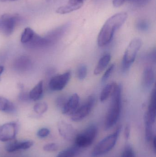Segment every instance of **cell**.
<instances>
[{"label":"cell","instance_id":"1","mask_svg":"<svg viewBox=\"0 0 156 157\" xmlns=\"http://www.w3.org/2000/svg\"><path fill=\"white\" fill-rule=\"evenodd\" d=\"M127 18L125 12H120L109 17L103 26L98 37V44L103 47L109 44L112 39L114 33L124 24Z\"/></svg>","mask_w":156,"mask_h":157},{"label":"cell","instance_id":"2","mask_svg":"<svg viewBox=\"0 0 156 157\" xmlns=\"http://www.w3.org/2000/svg\"><path fill=\"white\" fill-rule=\"evenodd\" d=\"M122 86L116 84L111 95L110 106L104 121V130H110L119 120L122 110Z\"/></svg>","mask_w":156,"mask_h":157},{"label":"cell","instance_id":"3","mask_svg":"<svg viewBox=\"0 0 156 157\" xmlns=\"http://www.w3.org/2000/svg\"><path fill=\"white\" fill-rule=\"evenodd\" d=\"M121 130L122 126H120L117 128L114 132L108 136L101 141L93 150L91 154L92 156H100L108 153L112 149L116 144Z\"/></svg>","mask_w":156,"mask_h":157},{"label":"cell","instance_id":"4","mask_svg":"<svg viewBox=\"0 0 156 157\" xmlns=\"http://www.w3.org/2000/svg\"><path fill=\"white\" fill-rule=\"evenodd\" d=\"M142 45L143 41L139 38H135L131 40L123 55L122 63L123 71L126 72L130 69Z\"/></svg>","mask_w":156,"mask_h":157},{"label":"cell","instance_id":"5","mask_svg":"<svg viewBox=\"0 0 156 157\" xmlns=\"http://www.w3.org/2000/svg\"><path fill=\"white\" fill-rule=\"evenodd\" d=\"M98 133V128L94 124L90 125L83 132L77 135L75 138V146L78 148L88 147L95 140Z\"/></svg>","mask_w":156,"mask_h":157},{"label":"cell","instance_id":"6","mask_svg":"<svg viewBox=\"0 0 156 157\" xmlns=\"http://www.w3.org/2000/svg\"><path fill=\"white\" fill-rule=\"evenodd\" d=\"M95 98L90 96L88 98L86 102L78 107L76 111L71 115V120L73 121L78 122L82 121L88 116L93 109L95 104Z\"/></svg>","mask_w":156,"mask_h":157},{"label":"cell","instance_id":"7","mask_svg":"<svg viewBox=\"0 0 156 157\" xmlns=\"http://www.w3.org/2000/svg\"><path fill=\"white\" fill-rule=\"evenodd\" d=\"M18 130V124L16 122L7 123L0 125V141L8 142L16 137Z\"/></svg>","mask_w":156,"mask_h":157},{"label":"cell","instance_id":"8","mask_svg":"<svg viewBox=\"0 0 156 157\" xmlns=\"http://www.w3.org/2000/svg\"><path fill=\"white\" fill-rule=\"evenodd\" d=\"M0 32L6 36H10L13 31L15 26L19 20L16 15L3 14L1 16Z\"/></svg>","mask_w":156,"mask_h":157},{"label":"cell","instance_id":"9","mask_svg":"<svg viewBox=\"0 0 156 157\" xmlns=\"http://www.w3.org/2000/svg\"><path fill=\"white\" fill-rule=\"evenodd\" d=\"M71 77V72L68 71L62 74L52 77L49 84V89L54 91H59L65 87Z\"/></svg>","mask_w":156,"mask_h":157},{"label":"cell","instance_id":"10","mask_svg":"<svg viewBox=\"0 0 156 157\" xmlns=\"http://www.w3.org/2000/svg\"><path fill=\"white\" fill-rule=\"evenodd\" d=\"M58 129L60 135L68 141L75 140L78 133L71 124L64 121H60L58 123Z\"/></svg>","mask_w":156,"mask_h":157},{"label":"cell","instance_id":"11","mask_svg":"<svg viewBox=\"0 0 156 157\" xmlns=\"http://www.w3.org/2000/svg\"><path fill=\"white\" fill-rule=\"evenodd\" d=\"M69 24H65L52 30L45 37L49 46L54 45L62 37L69 27Z\"/></svg>","mask_w":156,"mask_h":157},{"label":"cell","instance_id":"12","mask_svg":"<svg viewBox=\"0 0 156 157\" xmlns=\"http://www.w3.org/2000/svg\"><path fill=\"white\" fill-rule=\"evenodd\" d=\"M80 97L77 93L73 94L67 100L62 109V113L71 116L78 109L79 105Z\"/></svg>","mask_w":156,"mask_h":157},{"label":"cell","instance_id":"13","mask_svg":"<svg viewBox=\"0 0 156 157\" xmlns=\"http://www.w3.org/2000/svg\"><path fill=\"white\" fill-rule=\"evenodd\" d=\"M86 0H69L65 5L59 7L56 13L60 14L69 13L82 7Z\"/></svg>","mask_w":156,"mask_h":157},{"label":"cell","instance_id":"14","mask_svg":"<svg viewBox=\"0 0 156 157\" xmlns=\"http://www.w3.org/2000/svg\"><path fill=\"white\" fill-rule=\"evenodd\" d=\"M156 96L155 88L153 89L151 92L150 103L147 112L145 114L144 118L154 124L156 117Z\"/></svg>","mask_w":156,"mask_h":157},{"label":"cell","instance_id":"15","mask_svg":"<svg viewBox=\"0 0 156 157\" xmlns=\"http://www.w3.org/2000/svg\"><path fill=\"white\" fill-rule=\"evenodd\" d=\"M34 144V142L30 140L23 142L15 141L8 144L5 147V150L8 153H13L19 150H26L33 146Z\"/></svg>","mask_w":156,"mask_h":157},{"label":"cell","instance_id":"16","mask_svg":"<svg viewBox=\"0 0 156 157\" xmlns=\"http://www.w3.org/2000/svg\"><path fill=\"white\" fill-rule=\"evenodd\" d=\"M142 78V85L145 88H150L153 86L155 80V73L152 66L145 68Z\"/></svg>","mask_w":156,"mask_h":157},{"label":"cell","instance_id":"17","mask_svg":"<svg viewBox=\"0 0 156 157\" xmlns=\"http://www.w3.org/2000/svg\"><path fill=\"white\" fill-rule=\"evenodd\" d=\"M32 67L31 60L26 56H21L15 61L14 68L18 72H25L29 71Z\"/></svg>","mask_w":156,"mask_h":157},{"label":"cell","instance_id":"18","mask_svg":"<svg viewBox=\"0 0 156 157\" xmlns=\"http://www.w3.org/2000/svg\"><path fill=\"white\" fill-rule=\"evenodd\" d=\"M26 45L28 48L32 49L41 48L49 46L47 40L45 37H42L36 33L32 40Z\"/></svg>","mask_w":156,"mask_h":157},{"label":"cell","instance_id":"19","mask_svg":"<svg viewBox=\"0 0 156 157\" xmlns=\"http://www.w3.org/2000/svg\"><path fill=\"white\" fill-rule=\"evenodd\" d=\"M0 111L13 113L16 111V109L13 102L5 97L0 96Z\"/></svg>","mask_w":156,"mask_h":157},{"label":"cell","instance_id":"20","mask_svg":"<svg viewBox=\"0 0 156 157\" xmlns=\"http://www.w3.org/2000/svg\"><path fill=\"white\" fill-rule=\"evenodd\" d=\"M111 54H107L100 59L93 72L95 75H100L105 70L111 61Z\"/></svg>","mask_w":156,"mask_h":157},{"label":"cell","instance_id":"21","mask_svg":"<svg viewBox=\"0 0 156 157\" xmlns=\"http://www.w3.org/2000/svg\"><path fill=\"white\" fill-rule=\"evenodd\" d=\"M43 94V81H39L29 92L31 100L37 101L40 99Z\"/></svg>","mask_w":156,"mask_h":157},{"label":"cell","instance_id":"22","mask_svg":"<svg viewBox=\"0 0 156 157\" xmlns=\"http://www.w3.org/2000/svg\"><path fill=\"white\" fill-rule=\"evenodd\" d=\"M116 84L114 82L109 83L103 88L100 95V100L101 102L105 101L111 97Z\"/></svg>","mask_w":156,"mask_h":157},{"label":"cell","instance_id":"23","mask_svg":"<svg viewBox=\"0 0 156 157\" xmlns=\"http://www.w3.org/2000/svg\"><path fill=\"white\" fill-rule=\"evenodd\" d=\"M35 33L34 30L30 28L25 29L21 36V41L22 43L24 44H27L33 38Z\"/></svg>","mask_w":156,"mask_h":157},{"label":"cell","instance_id":"24","mask_svg":"<svg viewBox=\"0 0 156 157\" xmlns=\"http://www.w3.org/2000/svg\"><path fill=\"white\" fill-rule=\"evenodd\" d=\"M79 148L76 146L69 147L60 152L56 157H74L78 152Z\"/></svg>","mask_w":156,"mask_h":157},{"label":"cell","instance_id":"25","mask_svg":"<svg viewBox=\"0 0 156 157\" xmlns=\"http://www.w3.org/2000/svg\"><path fill=\"white\" fill-rule=\"evenodd\" d=\"M145 124L146 137L147 140L150 142L154 138V124L144 118Z\"/></svg>","mask_w":156,"mask_h":157},{"label":"cell","instance_id":"26","mask_svg":"<svg viewBox=\"0 0 156 157\" xmlns=\"http://www.w3.org/2000/svg\"><path fill=\"white\" fill-rule=\"evenodd\" d=\"M48 106L45 102H38L34 107V111L38 114H43L47 110Z\"/></svg>","mask_w":156,"mask_h":157},{"label":"cell","instance_id":"27","mask_svg":"<svg viewBox=\"0 0 156 157\" xmlns=\"http://www.w3.org/2000/svg\"><path fill=\"white\" fill-rule=\"evenodd\" d=\"M87 74V68L86 65H81L77 71V77L80 80H83L86 78Z\"/></svg>","mask_w":156,"mask_h":157},{"label":"cell","instance_id":"28","mask_svg":"<svg viewBox=\"0 0 156 157\" xmlns=\"http://www.w3.org/2000/svg\"><path fill=\"white\" fill-rule=\"evenodd\" d=\"M122 157H136L133 149L130 145H127L125 147Z\"/></svg>","mask_w":156,"mask_h":157},{"label":"cell","instance_id":"29","mask_svg":"<svg viewBox=\"0 0 156 157\" xmlns=\"http://www.w3.org/2000/svg\"><path fill=\"white\" fill-rule=\"evenodd\" d=\"M114 68H115L114 64H112L111 65H110V67L106 70V72L104 73L102 78V82H105L109 78L114 70Z\"/></svg>","mask_w":156,"mask_h":157},{"label":"cell","instance_id":"30","mask_svg":"<svg viewBox=\"0 0 156 157\" xmlns=\"http://www.w3.org/2000/svg\"><path fill=\"white\" fill-rule=\"evenodd\" d=\"M58 145L55 143L47 144L45 145L43 149L45 151L48 152H53L57 151L58 149Z\"/></svg>","mask_w":156,"mask_h":157},{"label":"cell","instance_id":"31","mask_svg":"<svg viewBox=\"0 0 156 157\" xmlns=\"http://www.w3.org/2000/svg\"><path fill=\"white\" fill-rule=\"evenodd\" d=\"M50 133V131L47 128H43L40 129L38 132L37 136L40 138H45L47 137Z\"/></svg>","mask_w":156,"mask_h":157},{"label":"cell","instance_id":"32","mask_svg":"<svg viewBox=\"0 0 156 157\" xmlns=\"http://www.w3.org/2000/svg\"><path fill=\"white\" fill-rule=\"evenodd\" d=\"M18 99L19 100L23 101H29L31 100L30 97H29V93L24 91H22L19 93V95H18Z\"/></svg>","mask_w":156,"mask_h":157},{"label":"cell","instance_id":"33","mask_svg":"<svg viewBox=\"0 0 156 157\" xmlns=\"http://www.w3.org/2000/svg\"><path fill=\"white\" fill-rule=\"evenodd\" d=\"M137 28L141 31H146L148 29L149 25L147 22L145 21H141L137 23Z\"/></svg>","mask_w":156,"mask_h":157},{"label":"cell","instance_id":"34","mask_svg":"<svg viewBox=\"0 0 156 157\" xmlns=\"http://www.w3.org/2000/svg\"><path fill=\"white\" fill-rule=\"evenodd\" d=\"M67 100V99H66L65 97H62V96L58 98L57 99L56 101V104L58 108L62 109H63V107H64V105L66 103Z\"/></svg>","mask_w":156,"mask_h":157},{"label":"cell","instance_id":"35","mask_svg":"<svg viewBox=\"0 0 156 157\" xmlns=\"http://www.w3.org/2000/svg\"><path fill=\"white\" fill-rule=\"evenodd\" d=\"M136 1L138 0H113V4L114 7H119L123 5L125 2Z\"/></svg>","mask_w":156,"mask_h":157},{"label":"cell","instance_id":"36","mask_svg":"<svg viewBox=\"0 0 156 157\" xmlns=\"http://www.w3.org/2000/svg\"><path fill=\"white\" fill-rule=\"evenodd\" d=\"M124 134L125 139L127 140L129 138L130 134V127L129 124L126 125V127H125Z\"/></svg>","mask_w":156,"mask_h":157},{"label":"cell","instance_id":"37","mask_svg":"<svg viewBox=\"0 0 156 157\" xmlns=\"http://www.w3.org/2000/svg\"><path fill=\"white\" fill-rule=\"evenodd\" d=\"M4 69V68L3 66H0V75L2 74L3 72Z\"/></svg>","mask_w":156,"mask_h":157},{"label":"cell","instance_id":"38","mask_svg":"<svg viewBox=\"0 0 156 157\" xmlns=\"http://www.w3.org/2000/svg\"><path fill=\"white\" fill-rule=\"evenodd\" d=\"M8 1V0H0V2H5Z\"/></svg>","mask_w":156,"mask_h":157},{"label":"cell","instance_id":"39","mask_svg":"<svg viewBox=\"0 0 156 157\" xmlns=\"http://www.w3.org/2000/svg\"><path fill=\"white\" fill-rule=\"evenodd\" d=\"M8 1H17V0H8Z\"/></svg>","mask_w":156,"mask_h":157}]
</instances>
